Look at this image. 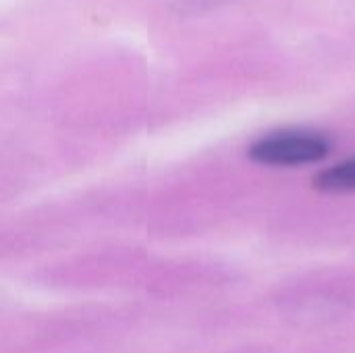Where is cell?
Here are the masks:
<instances>
[{
	"mask_svg": "<svg viewBox=\"0 0 355 353\" xmlns=\"http://www.w3.org/2000/svg\"><path fill=\"white\" fill-rule=\"evenodd\" d=\"M314 187L329 193L355 191V158L339 162L314 177Z\"/></svg>",
	"mask_w": 355,
	"mask_h": 353,
	"instance_id": "7a4b0ae2",
	"label": "cell"
},
{
	"mask_svg": "<svg viewBox=\"0 0 355 353\" xmlns=\"http://www.w3.org/2000/svg\"><path fill=\"white\" fill-rule=\"evenodd\" d=\"M329 141L316 133H275L250 148L252 160L270 166H300L322 160L329 154Z\"/></svg>",
	"mask_w": 355,
	"mask_h": 353,
	"instance_id": "6da1fadb",
	"label": "cell"
}]
</instances>
